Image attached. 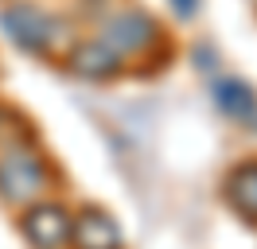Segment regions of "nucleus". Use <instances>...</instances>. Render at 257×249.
Segmentation results:
<instances>
[{"label":"nucleus","instance_id":"1","mask_svg":"<svg viewBox=\"0 0 257 249\" xmlns=\"http://www.w3.org/2000/svg\"><path fill=\"white\" fill-rule=\"evenodd\" d=\"M0 28L20 51L39 55V59H63L70 51V43H74L70 24L63 16L47 12V8L32 4V0H8L0 8Z\"/></svg>","mask_w":257,"mask_h":249},{"label":"nucleus","instance_id":"2","mask_svg":"<svg viewBox=\"0 0 257 249\" xmlns=\"http://www.w3.org/2000/svg\"><path fill=\"white\" fill-rule=\"evenodd\" d=\"M51 183H55V168H51L47 156L35 152V144L16 140V144H4L0 152V199L8 206H28L35 199H47Z\"/></svg>","mask_w":257,"mask_h":249},{"label":"nucleus","instance_id":"3","mask_svg":"<svg viewBox=\"0 0 257 249\" xmlns=\"http://www.w3.org/2000/svg\"><path fill=\"white\" fill-rule=\"evenodd\" d=\"M160 35H164V28L145 12V8H117V12L105 16L101 28H97V39L109 47L121 62L148 55L152 47L160 43Z\"/></svg>","mask_w":257,"mask_h":249},{"label":"nucleus","instance_id":"4","mask_svg":"<svg viewBox=\"0 0 257 249\" xmlns=\"http://www.w3.org/2000/svg\"><path fill=\"white\" fill-rule=\"evenodd\" d=\"M20 233L32 249H66V241H70V210L59 199H35L24 206Z\"/></svg>","mask_w":257,"mask_h":249},{"label":"nucleus","instance_id":"5","mask_svg":"<svg viewBox=\"0 0 257 249\" xmlns=\"http://www.w3.org/2000/svg\"><path fill=\"white\" fill-rule=\"evenodd\" d=\"M66 249H125V233L117 218L101 206H82L70 214V241Z\"/></svg>","mask_w":257,"mask_h":249},{"label":"nucleus","instance_id":"6","mask_svg":"<svg viewBox=\"0 0 257 249\" xmlns=\"http://www.w3.org/2000/svg\"><path fill=\"white\" fill-rule=\"evenodd\" d=\"M63 62H66L70 74L86 78V82H113V78L125 74V62L117 59L97 35L94 39H82V43H70V51L63 55Z\"/></svg>","mask_w":257,"mask_h":249},{"label":"nucleus","instance_id":"7","mask_svg":"<svg viewBox=\"0 0 257 249\" xmlns=\"http://www.w3.org/2000/svg\"><path fill=\"white\" fill-rule=\"evenodd\" d=\"M222 199L241 222H253L257 226V160H241V164H234L226 171Z\"/></svg>","mask_w":257,"mask_h":249},{"label":"nucleus","instance_id":"8","mask_svg":"<svg viewBox=\"0 0 257 249\" xmlns=\"http://www.w3.org/2000/svg\"><path fill=\"white\" fill-rule=\"evenodd\" d=\"M214 105L222 109V117L253 129L257 125V90L241 78H218L214 82Z\"/></svg>","mask_w":257,"mask_h":249},{"label":"nucleus","instance_id":"9","mask_svg":"<svg viewBox=\"0 0 257 249\" xmlns=\"http://www.w3.org/2000/svg\"><path fill=\"white\" fill-rule=\"evenodd\" d=\"M172 8H176L179 20H191V16L199 12V0H172Z\"/></svg>","mask_w":257,"mask_h":249},{"label":"nucleus","instance_id":"10","mask_svg":"<svg viewBox=\"0 0 257 249\" xmlns=\"http://www.w3.org/2000/svg\"><path fill=\"white\" fill-rule=\"evenodd\" d=\"M0 133H4V105H0Z\"/></svg>","mask_w":257,"mask_h":249}]
</instances>
